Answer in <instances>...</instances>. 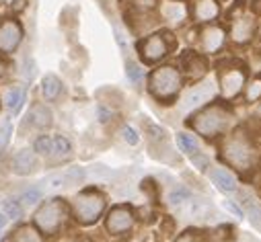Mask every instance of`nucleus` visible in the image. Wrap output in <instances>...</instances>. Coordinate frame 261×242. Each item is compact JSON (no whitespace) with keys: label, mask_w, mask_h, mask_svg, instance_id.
Here are the masks:
<instances>
[{"label":"nucleus","mask_w":261,"mask_h":242,"mask_svg":"<svg viewBox=\"0 0 261 242\" xmlns=\"http://www.w3.org/2000/svg\"><path fill=\"white\" fill-rule=\"evenodd\" d=\"M35 72H37L35 59H33L31 55H25V57H23V64H21V78H23L27 84H31L33 78H35Z\"/></svg>","instance_id":"30"},{"label":"nucleus","mask_w":261,"mask_h":242,"mask_svg":"<svg viewBox=\"0 0 261 242\" xmlns=\"http://www.w3.org/2000/svg\"><path fill=\"white\" fill-rule=\"evenodd\" d=\"M41 185H43V187H47V189H62V187H66V178H64V174H62V172H58V174L47 176Z\"/></svg>","instance_id":"37"},{"label":"nucleus","mask_w":261,"mask_h":242,"mask_svg":"<svg viewBox=\"0 0 261 242\" xmlns=\"http://www.w3.org/2000/svg\"><path fill=\"white\" fill-rule=\"evenodd\" d=\"M159 5H161V0H132V7H134L138 13H144V15L156 11Z\"/></svg>","instance_id":"36"},{"label":"nucleus","mask_w":261,"mask_h":242,"mask_svg":"<svg viewBox=\"0 0 261 242\" xmlns=\"http://www.w3.org/2000/svg\"><path fill=\"white\" fill-rule=\"evenodd\" d=\"M146 88H148V95L154 101H159L163 105H169L177 99V95L183 88V74H181L179 68L171 66V64L159 66L148 74Z\"/></svg>","instance_id":"1"},{"label":"nucleus","mask_w":261,"mask_h":242,"mask_svg":"<svg viewBox=\"0 0 261 242\" xmlns=\"http://www.w3.org/2000/svg\"><path fill=\"white\" fill-rule=\"evenodd\" d=\"M222 205H224V207H226V209H228L230 214H234V216H237L239 220H243V218H245V211H243V209H241L239 205H234L232 201H228V199H224V201H222Z\"/></svg>","instance_id":"42"},{"label":"nucleus","mask_w":261,"mask_h":242,"mask_svg":"<svg viewBox=\"0 0 261 242\" xmlns=\"http://www.w3.org/2000/svg\"><path fill=\"white\" fill-rule=\"evenodd\" d=\"M105 205H107V201H105V195L103 193H99L97 189H85V191H81L72 199L70 214H72V218L79 224L91 226V224L99 222V218L105 211Z\"/></svg>","instance_id":"4"},{"label":"nucleus","mask_w":261,"mask_h":242,"mask_svg":"<svg viewBox=\"0 0 261 242\" xmlns=\"http://www.w3.org/2000/svg\"><path fill=\"white\" fill-rule=\"evenodd\" d=\"M177 144H179L181 152H185V154H193V152H198V142L193 140V136H189V134H185V132L177 134Z\"/></svg>","instance_id":"32"},{"label":"nucleus","mask_w":261,"mask_h":242,"mask_svg":"<svg viewBox=\"0 0 261 242\" xmlns=\"http://www.w3.org/2000/svg\"><path fill=\"white\" fill-rule=\"evenodd\" d=\"M241 203H243V209L251 216V220L255 224H261V205H259V201L253 195H249L247 191H241Z\"/></svg>","instance_id":"22"},{"label":"nucleus","mask_w":261,"mask_h":242,"mask_svg":"<svg viewBox=\"0 0 261 242\" xmlns=\"http://www.w3.org/2000/svg\"><path fill=\"white\" fill-rule=\"evenodd\" d=\"M13 132H15L13 119H11L9 115H7V117H0V150H5V148L11 144Z\"/></svg>","instance_id":"24"},{"label":"nucleus","mask_w":261,"mask_h":242,"mask_svg":"<svg viewBox=\"0 0 261 242\" xmlns=\"http://www.w3.org/2000/svg\"><path fill=\"white\" fill-rule=\"evenodd\" d=\"M136 49H138V55H140V59H142L144 64L154 66L159 62H163V59L173 49L171 33H167V31H154V33L142 37L136 43Z\"/></svg>","instance_id":"5"},{"label":"nucleus","mask_w":261,"mask_h":242,"mask_svg":"<svg viewBox=\"0 0 261 242\" xmlns=\"http://www.w3.org/2000/svg\"><path fill=\"white\" fill-rule=\"evenodd\" d=\"M0 109H3V101H0Z\"/></svg>","instance_id":"47"},{"label":"nucleus","mask_w":261,"mask_h":242,"mask_svg":"<svg viewBox=\"0 0 261 242\" xmlns=\"http://www.w3.org/2000/svg\"><path fill=\"white\" fill-rule=\"evenodd\" d=\"M181 64H183V72L187 76H204L206 66H208L202 53H195V51H183Z\"/></svg>","instance_id":"17"},{"label":"nucleus","mask_w":261,"mask_h":242,"mask_svg":"<svg viewBox=\"0 0 261 242\" xmlns=\"http://www.w3.org/2000/svg\"><path fill=\"white\" fill-rule=\"evenodd\" d=\"M253 33H255V21L249 19V17H241L232 23V29H230V35L237 43H247L253 39Z\"/></svg>","instance_id":"18"},{"label":"nucleus","mask_w":261,"mask_h":242,"mask_svg":"<svg viewBox=\"0 0 261 242\" xmlns=\"http://www.w3.org/2000/svg\"><path fill=\"white\" fill-rule=\"evenodd\" d=\"M62 174H64V178H66V187L81 185V183H85V178H87V168H83V166H70V168L64 170Z\"/></svg>","instance_id":"25"},{"label":"nucleus","mask_w":261,"mask_h":242,"mask_svg":"<svg viewBox=\"0 0 261 242\" xmlns=\"http://www.w3.org/2000/svg\"><path fill=\"white\" fill-rule=\"evenodd\" d=\"M72 152V142L66 138V136H51V156H58V158H64V156H70Z\"/></svg>","instance_id":"23"},{"label":"nucleus","mask_w":261,"mask_h":242,"mask_svg":"<svg viewBox=\"0 0 261 242\" xmlns=\"http://www.w3.org/2000/svg\"><path fill=\"white\" fill-rule=\"evenodd\" d=\"M212 207H210V203L206 201V199H187L185 203H183V211H185V216H189L191 220H202L208 211H210Z\"/></svg>","instance_id":"20"},{"label":"nucleus","mask_w":261,"mask_h":242,"mask_svg":"<svg viewBox=\"0 0 261 242\" xmlns=\"http://www.w3.org/2000/svg\"><path fill=\"white\" fill-rule=\"evenodd\" d=\"M3 214L7 216L9 222H19V220L23 218V205H21L17 199H9V201H5V205H3Z\"/></svg>","instance_id":"29"},{"label":"nucleus","mask_w":261,"mask_h":242,"mask_svg":"<svg viewBox=\"0 0 261 242\" xmlns=\"http://www.w3.org/2000/svg\"><path fill=\"white\" fill-rule=\"evenodd\" d=\"M39 90H41V97H43L45 101L54 103V101L60 99V95H62V90H64V84H62V80H60L56 74H45V76L41 78Z\"/></svg>","instance_id":"19"},{"label":"nucleus","mask_w":261,"mask_h":242,"mask_svg":"<svg viewBox=\"0 0 261 242\" xmlns=\"http://www.w3.org/2000/svg\"><path fill=\"white\" fill-rule=\"evenodd\" d=\"M25 41V25L19 15H3L0 17V55H15Z\"/></svg>","instance_id":"6"},{"label":"nucleus","mask_w":261,"mask_h":242,"mask_svg":"<svg viewBox=\"0 0 261 242\" xmlns=\"http://www.w3.org/2000/svg\"><path fill=\"white\" fill-rule=\"evenodd\" d=\"M0 101H3V107L11 115H17L23 109V105L27 103V86H23V84H11L5 90V95L0 97Z\"/></svg>","instance_id":"15"},{"label":"nucleus","mask_w":261,"mask_h":242,"mask_svg":"<svg viewBox=\"0 0 261 242\" xmlns=\"http://www.w3.org/2000/svg\"><path fill=\"white\" fill-rule=\"evenodd\" d=\"M214 95H216L214 82H212V80H206V82L193 86V88H189V90L185 93V97H183V101H181V109H183V111L198 109V107L206 105Z\"/></svg>","instance_id":"11"},{"label":"nucleus","mask_w":261,"mask_h":242,"mask_svg":"<svg viewBox=\"0 0 261 242\" xmlns=\"http://www.w3.org/2000/svg\"><path fill=\"white\" fill-rule=\"evenodd\" d=\"M159 13L169 27H181L189 19V7L185 0H161Z\"/></svg>","instance_id":"10"},{"label":"nucleus","mask_w":261,"mask_h":242,"mask_svg":"<svg viewBox=\"0 0 261 242\" xmlns=\"http://www.w3.org/2000/svg\"><path fill=\"white\" fill-rule=\"evenodd\" d=\"M245 99H247L249 103H253V101L261 99V74H259V76H255V78H251V82L247 84Z\"/></svg>","instance_id":"35"},{"label":"nucleus","mask_w":261,"mask_h":242,"mask_svg":"<svg viewBox=\"0 0 261 242\" xmlns=\"http://www.w3.org/2000/svg\"><path fill=\"white\" fill-rule=\"evenodd\" d=\"M125 76L132 80L134 84H140L144 80V70L138 62H134V59H127L125 62Z\"/></svg>","instance_id":"31"},{"label":"nucleus","mask_w":261,"mask_h":242,"mask_svg":"<svg viewBox=\"0 0 261 242\" xmlns=\"http://www.w3.org/2000/svg\"><path fill=\"white\" fill-rule=\"evenodd\" d=\"M68 214H70V205L64 199H60V197L45 199L33 214V228L41 236H54L64 226Z\"/></svg>","instance_id":"2"},{"label":"nucleus","mask_w":261,"mask_h":242,"mask_svg":"<svg viewBox=\"0 0 261 242\" xmlns=\"http://www.w3.org/2000/svg\"><path fill=\"white\" fill-rule=\"evenodd\" d=\"M39 166V156L33 152V148H21L13 154L11 158V170L19 176H27L31 172H35Z\"/></svg>","instance_id":"13"},{"label":"nucleus","mask_w":261,"mask_h":242,"mask_svg":"<svg viewBox=\"0 0 261 242\" xmlns=\"http://www.w3.org/2000/svg\"><path fill=\"white\" fill-rule=\"evenodd\" d=\"M247 82V68L237 62V59H224L218 64V84H220V93L226 101L234 99Z\"/></svg>","instance_id":"7"},{"label":"nucleus","mask_w":261,"mask_h":242,"mask_svg":"<svg viewBox=\"0 0 261 242\" xmlns=\"http://www.w3.org/2000/svg\"><path fill=\"white\" fill-rule=\"evenodd\" d=\"M7 222H9V220H7V216H5L3 211H0V232H3V230L7 228Z\"/></svg>","instance_id":"45"},{"label":"nucleus","mask_w":261,"mask_h":242,"mask_svg":"<svg viewBox=\"0 0 261 242\" xmlns=\"http://www.w3.org/2000/svg\"><path fill=\"white\" fill-rule=\"evenodd\" d=\"M87 174H91L95 180H111V178L115 176V172H113L109 166L101 164V162L91 164V166H89V170H87Z\"/></svg>","instance_id":"28"},{"label":"nucleus","mask_w":261,"mask_h":242,"mask_svg":"<svg viewBox=\"0 0 261 242\" xmlns=\"http://www.w3.org/2000/svg\"><path fill=\"white\" fill-rule=\"evenodd\" d=\"M222 152H224V158H226L232 166H237L239 170L251 168L253 162H255V156H257V154H255V148L251 146V142H249L247 138H243L241 134L230 136V138L224 142Z\"/></svg>","instance_id":"8"},{"label":"nucleus","mask_w":261,"mask_h":242,"mask_svg":"<svg viewBox=\"0 0 261 242\" xmlns=\"http://www.w3.org/2000/svg\"><path fill=\"white\" fill-rule=\"evenodd\" d=\"M33 152H35L37 156L49 158V156H51V136L39 134V136L33 140Z\"/></svg>","instance_id":"26"},{"label":"nucleus","mask_w":261,"mask_h":242,"mask_svg":"<svg viewBox=\"0 0 261 242\" xmlns=\"http://www.w3.org/2000/svg\"><path fill=\"white\" fill-rule=\"evenodd\" d=\"M226 41V31L222 27L210 25L200 33V47L204 53H218L224 47Z\"/></svg>","instance_id":"14"},{"label":"nucleus","mask_w":261,"mask_h":242,"mask_svg":"<svg viewBox=\"0 0 261 242\" xmlns=\"http://www.w3.org/2000/svg\"><path fill=\"white\" fill-rule=\"evenodd\" d=\"M25 126L37 132H47L54 126V113L45 103H33L29 105V111L25 115Z\"/></svg>","instance_id":"12"},{"label":"nucleus","mask_w":261,"mask_h":242,"mask_svg":"<svg viewBox=\"0 0 261 242\" xmlns=\"http://www.w3.org/2000/svg\"><path fill=\"white\" fill-rule=\"evenodd\" d=\"M121 138H123V142L129 144V146H138V144H140L138 132H136L134 128H129V126H125V128L121 130Z\"/></svg>","instance_id":"38"},{"label":"nucleus","mask_w":261,"mask_h":242,"mask_svg":"<svg viewBox=\"0 0 261 242\" xmlns=\"http://www.w3.org/2000/svg\"><path fill=\"white\" fill-rule=\"evenodd\" d=\"M0 17H3V13H0Z\"/></svg>","instance_id":"48"},{"label":"nucleus","mask_w":261,"mask_h":242,"mask_svg":"<svg viewBox=\"0 0 261 242\" xmlns=\"http://www.w3.org/2000/svg\"><path fill=\"white\" fill-rule=\"evenodd\" d=\"M113 35H115V41H117V45H119V49L123 51V53H127V39H125V35L117 29V27H113Z\"/></svg>","instance_id":"41"},{"label":"nucleus","mask_w":261,"mask_h":242,"mask_svg":"<svg viewBox=\"0 0 261 242\" xmlns=\"http://www.w3.org/2000/svg\"><path fill=\"white\" fill-rule=\"evenodd\" d=\"M220 15L218 0H195L193 3V19L198 23H212Z\"/></svg>","instance_id":"16"},{"label":"nucleus","mask_w":261,"mask_h":242,"mask_svg":"<svg viewBox=\"0 0 261 242\" xmlns=\"http://www.w3.org/2000/svg\"><path fill=\"white\" fill-rule=\"evenodd\" d=\"M132 226H134V211L129 205H115L105 218V228L113 236L129 232Z\"/></svg>","instance_id":"9"},{"label":"nucleus","mask_w":261,"mask_h":242,"mask_svg":"<svg viewBox=\"0 0 261 242\" xmlns=\"http://www.w3.org/2000/svg\"><path fill=\"white\" fill-rule=\"evenodd\" d=\"M97 117H99L101 124H107V121H111V117H113V111L105 105H99L97 107Z\"/></svg>","instance_id":"40"},{"label":"nucleus","mask_w":261,"mask_h":242,"mask_svg":"<svg viewBox=\"0 0 261 242\" xmlns=\"http://www.w3.org/2000/svg\"><path fill=\"white\" fill-rule=\"evenodd\" d=\"M41 197H43V191L39 189V187H31V189H25L21 195H19V203L23 205V207H31V205H37L39 201H41Z\"/></svg>","instance_id":"27"},{"label":"nucleus","mask_w":261,"mask_h":242,"mask_svg":"<svg viewBox=\"0 0 261 242\" xmlns=\"http://www.w3.org/2000/svg\"><path fill=\"white\" fill-rule=\"evenodd\" d=\"M232 121V113L224 105H210L204 107L200 113H195L189 121V126L204 138H216L222 134Z\"/></svg>","instance_id":"3"},{"label":"nucleus","mask_w":261,"mask_h":242,"mask_svg":"<svg viewBox=\"0 0 261 242\" xmlns=\"http://www.w3.org/2000/svg\"><path fill=\"white\" fill-rule=\"evenodd\" d=\"M175 242H198V238H195V234H193V232H185V234H181Z\"/></svg>","instance_id":"43"},{"label":"nucleus","mask_w":261,"mask_h":242,"mask_svg":"<svg viewBox=\"0 0 261 242\" xmlns=\"http://www.w3.org/2000/svg\"><path fill=\"white\" fill-rule=\"evenodd\" d=\"M11 242H37V238H35V230L29 228V226H21V228H17V230L13 232Z\"/></svg>","instance_id":"33"},{"label":"nucleus","mask_w":261,"mask_h":242,"mask_svg":"<svg viewBox=\"0 0 261 242\" xmlns=\"http://www.w3.org/2000/svg\"><path fill=\"white\" fill-rule=\"evenodd\" d=\"M189 197H191V193H189L185 187H175V189L169 193V203H171L173 207H179V205H183Z\"/></svg>","instance_id":"34"},{"label":"nucleus","mask_w":261,"mask_h":242,"mask_svg":"<svg viewBox=\"0 0 261 242\" xmlns=\"http://www.w3.org/2000/svg\"><path fill=\"white\" fill-rule=\"evenodd\" d=\"M11 3H13V0H0V5H7V7H9Z\"/></svg>","instance_id":"46"},{"label":"nucleus","mask_w":261,"mask_h":242,"mask_svg":"<svg viewBox=\"0 0 261 242\" xmlns=\"http://www.w3.org/2000/svg\"><path fill=\"white\" fill-rule=\"evenodd\" d=\"M7 70H9V64H7V57L0 55V80L7 76Z\"/></svg>","instance_id":"44"},{"label":"nucleus","mask_w":261,"mask_h":242,"mask_svg":"<svg viewBox=\"0 0 261 242\" xmlns=\"http://www.w3.org/2000/svg\"><path fill=\"white\" fill-rule=\"evenodd\" d=\"M191 156V162L198 166L200 170H206L208 168V164H210V160H208V156L206 154H200V152H193V154H189Z\"/></svg>","instance_id":"39"},{"label":"nucleus","mask_w":261,"mask_h":242,"mask_svg":"<svg viewBox=\"0 0 261 242\" xmlns=\"http://www.w3.org/2000/svg\"><path fill=\"white\" fill-rule=\"evenodd\" d=\"M212 183H214L220 191H224V193L237 191V183H234L232 174H228V172L222 170V168H214V170H212Z\"/></svg>","instance_id":"21"}]
</instances>
